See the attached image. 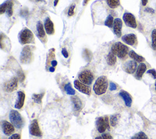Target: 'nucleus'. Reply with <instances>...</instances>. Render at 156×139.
I'll use <instances>...</instances> for the list:
<instances>
[{"label":"nucleus","mask_w":156,"mask_h":139,"mask_svg":"<svg viewBox=\"0 0 156 139\" xmlns=\"http://www.w3.org/2000/svg\"><path fill=\"white\" fill-rule=\"evenodd\" d=\"M108 87V80L106 76H102L99 77L95 81L93 85V91L97 95L104 94Z\"/></svg>","instance_id":"1"},{"label":"nucleus","mask_w":156,"mask_h":139,"mask_svg":"<svg viewBox=\"0 0 156 139\" xmlns=\"http://www.w3.org/2000/svg\"><path fill=\"white\" fill-rule=\"evenodd\" d=\"M129 51V48L121 42L115 43L112 48L111 52L119 59H124L126 57Z\"/></svg>","instance_id":"2"},{"label":"nucleus","mask_w":156,"mask_h":139,"mask_svg":"<svg viewBox=\"0 0 156 139\" xmlns=\"http://www.w3.org/2000/svg\"><path fill=\"white\" fill-rule=\"evenodd\" d=\"M10 123L17 129H21L24 125V121L21 114L16 110H11L9 113Z\"/></svg>","instance_id":"3"},{"label":"nucleus","mask_w":156,"mask_h":139,"mask_svg":"<svg viewBox=\"0 0 156 139\" xmlns=\"http://www.w3.org/2000/svg\"><path fill=\"white\" fill-rule=\"evenodd\" d=\"M19 40L23 45L30 43L34 40V34L30 30L24 28L20 33Z\"/></svg>","instance_id":"4"},{"label":"nucleus","mask_w":156,"mask_h":139,"mask_svg":"<svg viewBox=\"0 0 156 139\" xmlns=\"http://www.w3.org/2000/svg\"><path fill=\"white\" fill-rule=\"evenodd\" d=\"M33 59V54L32 48L29 46L23 48L20 54V61L22 63L27 64L32 62Z\"/></svg>","instance_id":"5"},{"label":"nucleus","mask_w":156,"mask_h":139,"mask_svg":"<svg viewBox=\"0 0 156 139\" xmlns=\"http://www.w3.org/2000/svg\"><path fill=\"white\" fill-rule=\"evenodd\" d=\"M78 77L82 83L87 85H91L94 80L93 74L91 71L88 70H85L80 72L78 76Z\"/></svg>","instance_id":"6"},{"label":"nucleus","mask_w":156,"mask_h":139,"mask_svg":"<svg viewBox=\"0 0 156 139\" xmlns=\"http://www.w3.org/2000/svg\"><path fill=\"white\" fill-rule=\"evenodd\" d=\"M29 134L35 137H41L42 132L40 130L37 119H35L32 121L29 127Z\"/></svg>","instance_id":"7"},{"label":"nucleus","mask_w":156,"mask_h":139,"mask_svg":"<svg viewBox=\"0 0 156 139\" xmlns=\"http://www.w3.org/2000/svg\"><path fill=\"white\" fill-rule=\"evenodd\" d=\"M122 19L126 26L133 29L136 27L137 24H136L135 17L131 13H128V12L125 13L123 15Z\"/></svg>","instance_id":"8"},{"label":"nucleus","mask_w":156,"mask_h":139,"mask_svg":"<svg viewBox=\"0 0 156 139\" xmlns=\"http://www.w3.org/2000/svg\"><path fill=\"white\" fill-rule=\"evenodd\" d=\"M18 79L16 77H12L9 80L5 82L4 89L5 91L10 93L16 90L18 87Z\"/></svg>","instance_id":"9"},{"label":"nucleus","mask_w":156,"mask_h":139,"mask_svg":"<svg viewBox=\"0 0 156 139\" xmlns=\"http://www.w3.org/2000/svg\"><path fill=\"white\" fill-rule=\"evenodd\" d=\"M138 68V65L136 61L135 60H128L122 66V68L125 72L128 74L134 73Z\"/></svg>","instance_id":"10"},{"label":"nucleus","mask_w":156,"mask_h":139,"mask_svg":"<svg viewBox=\"0 0 156 139\" xmlns=\"http://www.w3.org/2000/svg\"><path fill=\"white\" fill-rule=\"evenodd\" d=\"M15 126L7 121L3 120L1 121V128L3 133L7 135L10 136L13 134L15 131Z\"/></svg>","instance_id":"11"},{"label":"nucleus","mask_w":156,"mask_h":139,"mask_svg":"<svg viewBox=\"0 0 156 139\" xmlns=\"http://www.w3.org/2000/svg\"><path fill=\"white\" fill-rule=\"evenodd\" d=\"M74 87L80 92L87 95H90L91 94V88L89 86L82 83L80 80H75L74 82Z\"/></svg>","instance_id":"12"},{"label":"nucleus","mask_w":156,"mask_h":139,"mask_svg":"<svg viewBox=\"0 0 156 139\" xmlns=\"http://www.w3.org/2000/svg\"><path fill=\"white\" fill-rule=\"evenodd\" d=\"M25 98H26V95L23 91H19L17 92V98L14 105V107L15 109H21L23 107L24 101H25Z\"/></svg>","instance_id":"13"},{"label":"nucleus","mask_w":156,"mask_h":139,"mask_svg":"<svg viewBox=\"0 0 156 139\" xmlns=\"http://www.w3.org/2000/svg\"><path fill=\"white\" fill-rule=\"evenodd\" d=\"M121 39L125 43L130 46H133L137 43L136 36L133 34L124 35L122 37Z\"/></svg>","instance_id":"14"},{"label":"nucleus","mask_w":156,"mask_h":139,"mask_svg":"<svg viewBox=\"0 0 156 139\" xmlns=\"http://www.w3.org/2000/svg\"><path fill=\"white\" fill-rule=\"evenodd\" d=\"M96 126L98 131L101 134H103L106 129H107L104 117L101 116L97 118L96 121Z\"/></svg>","instance_id":"15"},{"label":"nucleus","mask_w":156,"mask_h":139,"mask_svg":"<svg viewBox=\"0 0 156 139\" xmlns=\"http://www.w3.org/2000/svg\"><path fill=\"white\" fill-rule=\"evenodd\" d=\"M122 27V22L121 20L118 18L115 19L114 23H113V32L118 37H120L121 36Z\"/></svg>","instance_id":"16"},{"label":"nucleus","mask_w":156,"mask_h":139,"mask_svg":"<svg viewBox=\"0 0 156 139\" xmlns=\"http://www.w3.org/2000/svg\"><path fill=\"white\" fill-rule=\"evenodd\" d=\"M119 95L121 97V98L124 101V103L126 106L130 107L132 103V98L130 94L125 90H121L119 93Z\"/></svg>","instance_id":"17"},{"label":"nucleus","mask_w":156,"mask_h":139,"mask_svg":"<svg viewBox=\"0 0 156 139\" xmlns=\"http://www.w3.org/2000/svg\"><path fill=\"white\" fill-rule=\"evenodd\" d=\"M44 29L48 35H52L54 32V26L49 18H47L44 21Z\"/></svg>","instance_id":"18"},{"label":"nucleus","mask_w":156,"mask_h":139,"mask_svg":"<svg viewBox=\"0 0 156 139\" xmlns=\"http://www.w3.org/2000/svg\"><path fill=\"white\" fill-rule=\"evenodd\" d=\"M146 68H147V67H146V65L145 63H144L143 62L140 63L139 64V65L138 66L137 70L136 71V73H135L136 79L140 80L142 78L143 74L146 71Z\"/></svg>","instance_id":"19"},{"label":"nucleus","mask_w":156,"mask_h":139,"mask_svg":"<svg viewBox=\"0 0 156 139\" xmlns=\"http://www.w3.org/2000/svg\"><path fill=\"white\" fill-rule=\"evenodd\" d=\"M71 101L74 105V109L76 111H80L82 109V102L79 98L77 96H71Z\"/></svg>","instance_id":"20"},{"label":"nucleus","mask_w":156,"mask_h":139,"mask_svg":"<svg viewBox=\"0 0 156 139\" xmlns=\"http://www.w3.org/2000/svg\"><path fill=\"white\" fill-rule=\"evenodd\" d=\"M37 31L38 36V37L40 38V39L43 40L46 38V34H45V32H44V30L43 28V26L42 23L40 21L37 22Z\"/></svg>","instance_id":"21"},{"label":"nucleus","mask_w":156,"mask_h":139,"mask_svg":"<svg viewBox=\"0 0 156 139\" xmlns=\"http://www.w3.org/2000/svg\"><path fill=\"white\" fill-rule=\"evenodd\" d=\"M129 55L130 58H132L133 60L136 61V62H140V63H142L144 60V58L143 57H142L141 55H138V54H136L134 51L132 50L129 52Z\"/></svg>","instance_id":"22"},{"label":"nucleus","mask_w":156,"mask_h":139,"mask_svg":"<svg viewBox=\"0 0 156 139\" xmlns=\"http://www.w3.org/2000/svg\"><path fill=\"white\" fill-rule=\"evenodd\" d=\"M107 64L110 66H113L116 62V57L112 52H109L107 57Z\"/></svg>","instance_id":"23"},{"label":"nucleus","mask_w":156,"mask_h":139,"mask_svg":"<svg viewBox=\"0 0 156 139\" xmlns=\"http://www.w3.org/2000/svg\"><path fill=\"white\" fill-rule=\"evenodd\" d=\"M119 118H120V114L119 113L114 114L110 116V118L109 119L110 126L112 127H115L117 125Z\"/></svg>","instance_id":"24"},{"label":"nucleus","mask_w":156,"mask_h":139,"mask_svg":"<svg viewBox=\"0 0 156 139\" xmlns=\"http://www.w3.org/2000/svg\"><path fill=\"white\" fill-rule=\"evenodd\" d=\"M64 90L65 91H66V94H69V95H72L73 96L75 93H76V91L73 88L71 85L70 83H68L66 84L64 86Z\"/></svg>","instance_id":"25"},{"label":"nucleus","mask_w":156,"mask_h":139,"mask_svg":"<svg viewBox=\"0 0 156 139\" xmlns=\"http://www.w3.org/2000/svg\"><path fill=\"white\" fill-rule=\"evenodd\" d=\"M44 93H41L40 94H34L32 96V100L37 104H41V100L43 97L44 96Z\"/></svg>","instance_id":"26"},{"label":"nucleus","mask_w":156,"mask_h":139,"mask_svg":"<svg viewBox=\"0 0 156 139\" xmlns=\"http://www.w3.org/2000/svg\"><path fill=\"white\" fill-rule=\"evenodd\" d=\"M108 5L111 9H115L119 5V0H106Z\"/></svg>","instance_id":"27"},{"label":"nucleus","mask_w":156,"mask_h":139,"mask_svg":"<svg viewBox=\"0 0 156 139\" xmlns=\"http://www.w3.org/2000/svg\"><path fill=\"white\" fill-rule=\"evenodd\" d=\"M7 9H6V12L9 16H11L13 14V2L12 1H7Z\"/></svg>","instance_id":"28"},{"label":"nucleus","mask_w":156,"mask_h":139,"mask_svg":"<svg viewBox=\"0 0 156 139\" xmlns=\"http://www.w3.org/2000/svg\"><path fill=\"white\" fill-rule=\"evenodd\" d=\"M152 38V48L154 50L156 51V29H154L151 33Z\"/></svg>","instance_id":"29"},{"label":"nucleus","mask_w":156,"mask_h":139,"mask_svg":"<svg viewBox=\"0 0 156 139\" xmlns=\"http://www.w3.org/2000/svg\"><path fill=\"white\" fill-rule=\"evenodd\" d=\"M132 139H149L147 135L143 132H140L135 134Z\"/></svg>","instance_id":"30"},{"label":"nucleus","mask_w":156,"mask_h":139,"mask_svg":"<svg viewBox=\"0 0 156 139\" xmlns=\"http://www.w3.org/2000/svg\"><path fill=\"white\" fill-rule=\"evenodd\" d=\"M113 23V17L110 15H108V16L105 21V25L108 27H112Z\"/></svg>","instance_id":"31"},{"label":"nucleus","mask_w":156,"mask_h":139,"mask_svg":"<svg viewBox=\"0 0 156 139\" xmlns=\"http://www.w3.org/2000/svg\"><path fill=\"white\" fill-rule=\"evenodd\" d=\"M83 55H84L85 59L87 60H88V61L90 60L91 59V57H92V54H91V52H90L89 50H88V49H85V50H84Z\"/></svg>","instance_id":"32"},{"label":"nucleus","mask_w":156,"mask_h":139,"mask_svg":"<svg viewBox=\"0 0 156 139\" xmlns=\"http://www.w3.org/2000/svg\"><path fill=\"white\" fill-rule=\"evenodd\" d=\"M7 5V1L5 2H4L3 4H2L1 5V7H0V13L1 14H2L3 13H4L6 11Z\"/></svg>","instance_id":"33"},{"label":"nucleus","mask_w":156,"mask_h":139,"mask_svg":"<svg viewBox=\"0 0 156 139\" xmlns=\"http://www.w3.org/2000/svg\"><path fill=\"white\" fill-rule=\"evenodd\" d=\"M74 9H75V4H73L69 7L68 12V14L69 16H72L74 15Z\"/></svg>","instance_id":"34"},{"label":"nucleus","mask_w":156,"mask_h":139,"mask_svg":"<svg viewBox=\"0 0 156 139\" xmlns=\"http://www.w3.org/2000/svg\"><path fill=\"white\" fill-rule=\"evenodd\" d=\"M18 77L20 82H23L25 79V76L22 71H18Z\"/></svg>","instance_id":"35"},{"label":"nucleus","mask_w":156,"mask_h":139,"mask_svg":"<svg viewBox=\"0 0 156 139\" xmlns=\"http://www.w3.org/2000/svg\"><path fill=\"white\" fill-rule=\"evenodd\" d=\"M147 74H150L154 79H156V71L154 69H151L147 71Z\"/></svg>","instance_id":"36"},{"label":"nucleus","mask_w":156,"mask_h":139,"mask_svg":"<svg viewBox=\"0 0 156 139\" xmlns=\"http://www.w3.org/2000/svg\"><path fill=\"white\" fill-rule=\"evenodd\" d=\"M101 136L103 139H113V137L110 134H108V133L102 134Z\"/></svg>","instance_id":"37"},{"label":"nucleus","mask_w":156,"mask_h":139,"mask_svg":"<svg viewBox=\"0 0 156 139\" xmlns=\"http://www.w3.org/2000/svg\"><path fill=\"white\" fill-rule=\"evenodd\" d=\"M8 139H21V135L19 134H13Z\"/></svg>","instance_id":"38"},{"label":"nucleus","mask_w":156,"mask_h":139,"mask_svg":"<svg viewBox=\"0 0 156 139\" xmlns=\"http://www.w3.org/2000/svg\"><path fill=\"white\" fill-rule=\"evenodd\" d=\"M116 88H117V86L114 82H110V90L111 91L116 90Z\"/></svg>","instance_id":"39"},{"label":"nucleus","mask_w":156,"mask_h":139,"mask_svg":"<svg viewBox=\"0 0 156 139\" xmlns=\"http://www.w3.org/2000/svg\"><path fill=\"white\" fill-rule=\"evenodd\" d=\"M62 55L64 56V57L67 58L68 57V51H67V50H66V49L65 48L62 49Z\"/></svg>","instance_id":"40"},{"label":"nucleus","mask_w":156,"mask_h":139,"mask_svg":"<svg viewBox=\"0 0 156 139\" xmlns=\"http://www.w3.org/2000/svg\"><path fill=\"white\" fill-rule=\"evenodd\" d=\"M147 2H148V0H141V2H142V5H146V4H147Z\"/></svg>","instance_id":"41"},{"label":"nucleus","mask_w":156,"mask_h":139,"mask_svg":"<svg viewBox=\"0 0 156 139\" xmlns=\"http://www.w3.org/2000/svg\"><path fill=\"white\" fill-rule=\"evenodd\" d=\"M58 2V0H54V6H56Z\"/></svg>","instance_id":"42"},{"label":"nucleus","mask_w":156,"mask_h":139,"mask_svg":"<svg viewBox=\"0 0 156 139\" xmlns=\"http://www.w3.org/2000/svg\"><path fill=\"white\" fill-rule=\"evenodd\" d=\"M94 139H103V138H102V136H98V137H95Z\"/></svg>","instance_id":"43"},{"label":"nucleus","mask_w":156,"mask_h":139,"mask_svg":"<svg viewBox=\"0 0 156 139\" xmlns=\"http://www.w3.org/2000/svg\"><path fill=\"white\" fill-rule=\"evenodd\" d=\"M90 0H83V5H85Z\"/></svg>","instance_id":"44"},{"label":"nucleus","mask_w":156,"mask_h":139,"mask_svg":"<svg viewBox=\"0 0 156 139\" xmlns=\"http://www.w3.org/2000/svg\"><path fill=\"white\" fill-rule=\"evenodd\" d=\"M155 89L156 90V80H155Z\"/></svg>","instance_id":"45"},{"label":"nucleus","mask_w":156,"mask_h":139,"mask_svg":"<svg viewBox=\"0 0 156 139\" xmlns=\"http://www.w3.org/2000/svg\"><path fill=\"white\" fill-rule=\"evenodd\" d=\"M36 1H43V0H35Z\"/></svg>","instance_id":"46"},{"label":"nucleus","mask_w":156,"mask_h":139,"mask_svg":"<svg viewBox=\"0 0 156 139\" xmlns=\"http://www.w3.org/2000/svg\"><path fill=\"white\" fill-rule=\"evenodd\" d=\"M66 139H69V138H66Z\"/></svg>","instance_id":"47"}]
</instances>
